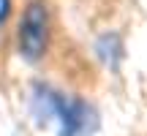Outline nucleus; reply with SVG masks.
<instances>
[{
	"mask_svg": "<svg viewBox=\"0 0 147 136\" xmlns=\"http://www.w3.org/2000/svg\"><path fill=\"white\" fill-rule=\"evenodd\" d=\"M49 38V19L44 3H30L19 25V52L27 60H38L47 49Z\"/></svg>",
	"mask_w": 147,
	"mask_h": 136,
	"instance_id": "obj_1",
	"label": "nucleus"
},
{
	"mask_svg": "<svg viewBox=\"0 0 147 136\" xmlns=\"http://www.w3.org/2000/svg\"><path fill=\"white\" fill-rule=\"evenodd\" d=\"M8 8H11V0H0V22H5V16H8Z\"/></svg>",
	"mask_w": 147,
	"mask_h": 136,
	"instance_id": "obj_2",
	"label": "nucleus"
}]
</instances>
